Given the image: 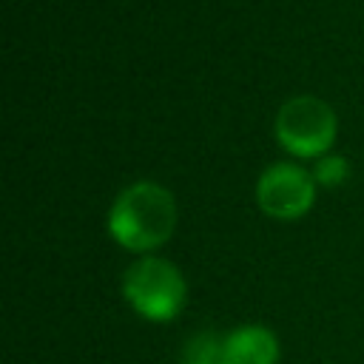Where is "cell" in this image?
<instances>
[{
	"label": "cell",
	"mask_w": 364,
	"mask_h": 364,
	"mask_svg": "<svg viewBox=\"0 0 364 364\" xmlns=\"http://www.w3.org/2000/svg\"><path fill=\"white\" fill-rule=\"evenodd\" d=\"M350 176V162L341 154H324L313 165V179L321 185H338Z\"/></svg>",
	"instance_id": "obj_7"
},
{
	"label": "cell",
	"mask_w": 364,
	"mask_h": 364,
	"mask_svg": "<svg viewBox=\"0 0 364 364\" xmlns=\"http://www.w3.org/2000/svg\"><path fill=\"white\" fill-rule=\"evenodd\" d=\"M313 182V173L296 162H270L256 179V199L264 213L293 219L310 208Z\"/></svg>",
	"instance_id": "obj_4"
},
{
	"label": "cell",
	"mask_w": 364,
	"mask_h": 364,
	"mask_svg": "<svg viewBox=\"0 0 364 364\" xmlns=\"http://www.w3.org/2000/svg\"><path fill=\"white\" fill-rule=\"evenodd\" d=\"M182 364H228V358H225V338H219L213 333L196 336L185 347Z\"/></svg>",
	"instance_id": "obj_6"
},
{
	"label": "cell",
	"mask_w": 364,
	"mask_h": 364,
	"mask_svg": "<svg viewBox=\"0 0 364 364\" xmlns=\"http://www.w3.org/2000/svg\"><path fill=\"white\" fill-rule=\"evenodd\" d=\"M276 136L279 142L299 156L321 154L336 131L333 108L316 94H296L287 97L276 111Z\"/></svg>",
	"instance_id": "obj_3"
},
{
	"label": "cell",
	"mask_w": 364,
	"mask_h": 364,
	"mask_svg": "<svg viewBox=\"0 0 364 364\" xmlns=\"http://www.w3.org/2000/svg\"><path fill=\"white\" fill-rule=\"evenodd\" d=\"M122 293L139 316L151 321H168L185 304V279L171 262L159 256H142L125 270Z\"/></svg>",
	"instance_id": "obj_2"
},
{
	"label": "cell",
	"mask_w": 364,
	"mask_h": 364,
	"mask_svg": "<svg viewBox=\"0 0 364 364\" xmlns=\"http://www.w3.org/2000/svg\"><path fill=\"white\" fill-rule=\"evenodd\" d=\"M176 222V205L168 188L151 179L122 188L108 210L111 236L131 250H151L162 245Z\"/></svg>",
	"instance_id": "obj_1"
},
{
	"label": "cell",
	"mask_w": 364,
	"mask_h": 364,
	"mask_svg": "<svg viewBox=\"0 0 364 364\" xmlns=\"http://www.w3.org/2000/svg\"><path fill=\"white\" fill-rule=\"evenodd\" d=\"M228 364H276L279 338L262 324H242L225 336Z\"/></svg>",
	"instance_id": "obj_5"
}]
</instances>
